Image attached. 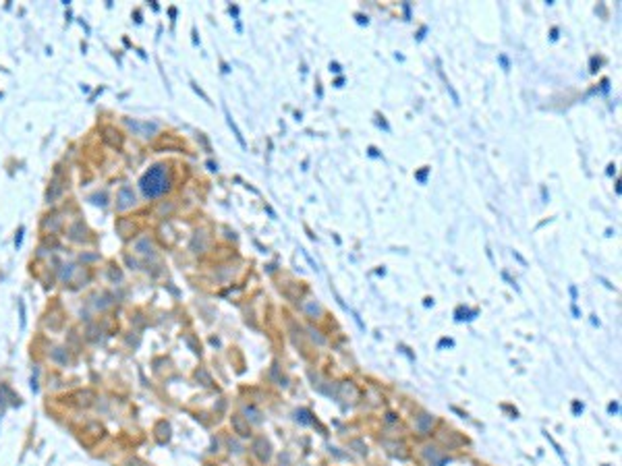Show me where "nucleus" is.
Segmentation results:
<instances>
[{
  "mask_svg": "<svg viewBox=\"0 0 622 466\" xmlns=\"http://www.w3.org/2000/svg\"><path fill=\"white\" fill-rule=\"evenodd\" d=\"M139 187H141L143 195L149 197V199L164 195L168 189H170V178H168L166 168H164V166H153V168H149L145 174L141 176Z\"/></svg>",
  "mask_w": 622,
  "mask_h": 466,
  "instance_id": "1",
  "label": "nucleus"
},
{
  "mask_svg": "<svg viewBox=\"0 0 622 466\" xmlns=\"http://www.w3.org/2000/svg\"><path fill=\"white\" fill-rule=\"evenodd\" d=\"M118 201H120V203H118L120 210H125V207L133 205V203H135V195H133L131 189H127V187H125L123 191H120V195H118Z\"/></svg>",
  "mask_w": 622,
  "mask_h": 466,
  "instance_id": "2",
  "label": "nucleus"
}]
</instances>
